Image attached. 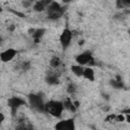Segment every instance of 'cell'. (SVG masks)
Listing matches in <instances>:
<instances>
[{
    "mask_svg": "<svg viewBox=\"0 0 130 130\" xmlns=\"http://www.w3.org/2000/svg\"><path fill=\"white\" fill-rule=\"evenodd\" d=\"M4 120H5V116H4L3 113L0 112V124H2V123L4 122Z\"/></svg>",
    "mask_w": 130,
    "mask_h": 130,
    "instance_id": "21",
    "label": "cell"
},
{
    "mask_svg": "<svg viewBox=\"0 0 130 130\" xmlns=\"http://www.w3.org/2000/svg\"><path fill=\"white\" fill-rule=\"evenodd\" d=\"M51 3L50 0H41V1H36L32 5V9L37 12H42L45 11L47 9V7L49 6V4Z\"/></svg>",
    "mask_w": 130,
    "mask_h": 130,
    "instance_id": "11",
    "label": "cell"
},
{
    "mask_svg": "<svg viewBox=\"0 0 130 130\" xmlns=\"http://www.w3.org/2000/svg\"><path fill=\"white\" fill-rule=\"evenodd\" d=\"M82 77L89 80V81H93L94 80V71H93V69L91 67H84Z\"/></svg>",
    "mask_w": 130,
    "mask_h": 130,
    "instance_id": "13",
    "label": "cell"
},
{
    "mask_svg": "<svg viewBox=\"0 0 130 130\" xmlns=\"http://www.w3.org/2000/svg\"><path fill=\"white\" fill-rule=\"evenodd\" d=\"M110 84L114 88H117V89H120V88L124 87V83H123V81H122V79L120 77H117V79H112L110 81Z\"/></svg>",
    "mask_w": 130,
    "mask_h": 130,
    "instance_id": "15",
    "label": "cell"
},
{
    "mask_svg": "<svg viewBox=\"0 0 130 130\" xmlns=\"http://www.w3.org/2000/svg\"><path fill=\"white\" fill-rule=\"evenodd\" d=\"M22 5H23L24 7H29V6L31 5V2H28V1H23V2H22Z\"/></svg>",
    "mask_w": 130,
    "mask_h": 130,
    "instance_id": "22",
    "label": "cell"
},
{
    "mask_svg": "<svg viewBox=\"0 0 130 130\" xmlns=\"http://www.w3.org/2000/svg\"><path fill=\"white\" fill-rule=\"evenodd\" d=\"M72 37H73L72 30H70L68 27L63 29V31L61 32V35L59 37V41H60V44H61V47L63 50H66L70 46L71 41H72Z\"/></svg>",
    "mask_w": 130,
    "mask_h": 130,
    "instance_id": "5",
    "label": "cell"
},
{
    "mask_svg": "<svg viewBox=\"0 0 130 130\" xmlns=\"http://www.w3.org/2000/svg\"><path fill=\"white\" fill-rule=\"evenodd\" d=\"M14 28H15V26H14V25H10L8 29H9V31H13V30H14Z\"/></svg>",
    "mask_w": 130,
    "mask_h": 130,
    "instance_id": "23",
    "label": "cell"
},
{
    "mask_svg": "<svg viewBox=\"0 0 130 130\" xmlns=\"http://www.w3.org/2000/svg\"><path fill=\"white\" fill-rule=\"evenodd\" d=\"M19 67H20V69L22 71H26V70H28L30 68V62L29 61H23V62L20 63Z\"/></svg>",
    "mask_w": 130,
    "mask_h": 130,
    "instance_id": "18",
    "label": "cell"
},
{
    "mask_svg": "<svg viewBox=\"0 0 130 130\" xmlns=\"http://www.w3.org/2000/svg\"><path fill=\"white\" fill-rule=\"evenodd\" d=\"M105 121L108 123H117V114H109Z\"/></svg>",
    "mask_w": 130,
    "mask_h": 130,
    "instance_id": "17",
    "label": "cell"
},
{
    "mask_svg": "<svg viewBox=\"0 0 130 130\" xmlns=\"http://www.w3.org/2000/svg\"><path fill=\"white\" fill-rule=\"evenodd\" d=\"M29 35H31V38L34 39V42L36 44L40 43L42 38L44 37L45 32H46V29L45 28H32V29H29Z\"/></svg>",
    "mask_w": 130,
    "mask_h": 130,
    "instance_id": "9",
    "label": "cell"
},
{
    "mask_svg": "<svg viewBox=\"0 0 130 130\" xmlns=\"http://www.w3.org/2000/svg\"><path fill=\"white\" fill-rule=\"evenodd\" d=\"M2 43H3V38L0 36V45H2Z\"/></svg>",
    "mask_w": 130,
    "mask_h": 130,
    "instance_id": "25",
    "label": "cell"
},
{
    "mask_svg": "<svg viewBox=\"0 0 130 130\" xmlns=\"http://www.w3.org/2000/svg\"><path fill=\"white\" fill-rule=\"evenodd\" d=\"M83 44H84V40H79V41H78V45H79V46H82Z\"/></svg>",
    "mask_w": 130,
    "mask_h": 130,
    "instance_id": "24",
    "label": "cell"
},
{
    "mask_svg": "<svg viewBox=\"0 0 130 130\" xmlns=\"http://www.w3.org/2000/svg\"><path fill=\"white\" fill-rule=\"evenodd\" d=\"M75 61H76V63H77L78 65H81V66L91 67V66H94V65H95L94 58L92 57L91 53L88 52V51L78 54V55L75 57Z\"/></svg>",
    "mask_w": 130,
    "mask_h": 130,
    "instance_id": "3",
    "label": "cell"
},
{
    "mask_svg": "<svg viewBox=\"0 0 130 130\" xmlns=\"http://www.w3.org/2000/svg\"><path fill=\"white\" fill-rule=\"evenodd\" d=\"M7 104H8V107L10 108V110H11L12 115H14V114L16 113V111H17L21 106H25L26 102H25L22 98H20V96H12V98H10V99L8 100Z\"/></svg>",
    "mask_w": 130,
    "mask_h": 130,
    "instance_id": "7",
    "label": "cell"
},
{
    "mask_svg": "<svg viewBox=\"0 0 130 130\" xmlns=\"http://www.w3.org/2000/svg\"><path fill=\"white\" fill-rule=\"evenodd\" d=\"M65 7H63L60 3L56 1H51L49 6L47 7V16L50 20H57L59 19L65 12Z\"/></svg>",
    "mask_w": 130,
    "mask_h": 130,
    "instance_id": "2",
    "label": "cell"
},
{
    "mask_svg": "<svg viewBox=\"0 0 130 130\" xmlns=\"http://www.w3.org/2000/svg\"><path fill=\"white\" fill-rule=\"evenodd\" d=\"M70 69H71L72 73H73L75 76H77V77H82L83 69H84V67H83V66L78 65V64H75V65H72Z\"/></svg>",
    "mask_w": 130,
    "mask_h": 130,
    "instance_id": "14",
    "label": "cell"
},
{
    "mask_svg": "<svg viewBox=\"0 0 130 130\" xmlns=\"http://www.w3.org/2000/svg\"><path fill=\"white\" fill-rule=\"evenodd\" d=\"M61 65V59L57 56H53L51 59H50V66L53 68V69H57L59 66Z\"/></svg>",
    "mask_w": 130,
    "mask_h": 130,
    "instance_id": "16",
    "label": "cell"
},
{
    "mask_svg": "<svg viewBox=\"0 0 130 130\" xmlns=\"http://www.w3.org/2000/svg\"><path fill=\"white\" fill-rule=\"evenodd\" d=\"M29 106L38 111V112H45V103L43 101V98L38 93H30L27 96Z\"/></svg>",
    "mask_w": 130,
    "mask_h": 130,
    "instance_id": "4",
    "label": "cell"
},
{
    "mask_svg": "<svg viewBox=\"0 0 130 130\" xmlns=\"http://www.w3.org/2000/svg\"><path fill=\"white\" fill-rule=\"evenodd\" d=\"M76 91V85L73 84V83H69L68 86H67V92L68 93H74Z\"/></svg>",
    "mask_w": 130,
    "mask_h": 130,
    "instance_id": "19",
    "label": "cell"
},
{
    "mask_svg": "<svg viewBox=\"0 0 130 130\" xmlns=\"http://www.w3.org/2000/svg\"><path fill=\"white\" fill-rule=\"evenodd\" d=\"M17 55V51L13 48H8L0 53V61L3 63L10 62L11 60L14 59V57Z\"/></svg>",
    "mask_w": 130,
    "mask_h": 130,
    "instance_id": "8",
    "label": "cell"
},
{
    "mask_svg": "<svg viewBox=\"0 0 130 130\" xmlns=\"http://www.w3.org/2000/svg\"><path fill=\"white\" fill-rule=\"evenodd\" d=\"M45 80L49 85H56V84H58L60 82L59 75L56 72H52V71L47 73V75L45 77Z\"/></svg>",
    "mask_w": 130,
    "mask_h": 130,
    "instance_id": "10",
    "label": "cell"
},
{
    "mask_svg": "<svg viewBox=\"0 0 130 130\" xmlns=\"http://www.w3.org/2000/svg\"><path fill=\"white\" fill-rule=\"evenodd\" d=\"M55 130H76L74 118H68L57 122L55 125Z\"/></svg>",
    "mask_w": 130,
    "mask_h": 130,
    "instance_id": "6",
    "label": "cell"
},
{
    "mask_svg": "<svg viewBox=\"0 0 130 130\" xmlns=\"http://www.w3.org/2000/svg\"><path fill=\"white\" fill-rule=\"evenodd\" d=\"M23 130H32V129H31V128H29V127H25Z\"/></svg>",
    "mask_w": 130,
    "mask_h": 130,
    "instance_id": "26",
    "label": "cell"
},
{
    "mask_svg": "<svg viewBox=\"0 0 130 130\" xmlns=\"http://www.w3.org/2000/svg\"><path fill=\"white\" fill-rule=\"evenodd\" d=\"M63 107H64V110H67L68 112H71V113H75L76 112V108L73 104V101L70 99V98H66L63 102Z\"/></svg>",
    "mask_w": 130,
    "mask_h": 130,
    "instance_id": "12",
    "label": "cell"
},
{
    "mask_svg": "<svg viewBox=\"0 0 130 130\" xmlns=\"http://www.w3.org/2000/svg\"><path fill=\"white\" fill-rule=\"evenodd\" d=\"M64 111L63 103L61 101L51 100L45 103V112L55 118H60Z\"/></svg>",
    "mask_w": 130,
    "mask_h": 130,
    "instance_id": "1",
    "label": "cell"
},
{
    "mask_svg": "<svg viewBox=\"0 0 130 130\" xmlns=\"http://www.w3.org/2000/svg\"><path fill=\"white\" fill-rule=\"evenodd\" d=\"M125 116L123 114H117V122H124Z\"/></svg>",
    "mask_w": 130,
    "mask_h": 130,
    "instance_id": "20",
    "label": "cell"
}]
</instances>
